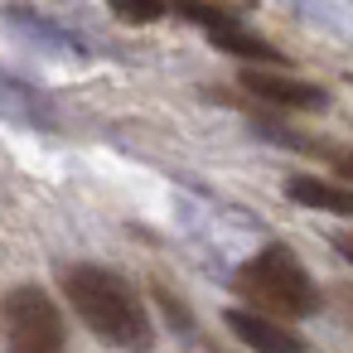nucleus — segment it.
<instances>
[{
  "mask_svg": "<svg viewBox=\"0 0 353 353\" xmlns=\"http://www.w3.org/2000/svg\"><path fill=\"white\" fill-rule=\"evenodd\" d=\"M228 329L252 348V353H305L300 334L266 319V314H252V310H228Z\"/></svg>",
  "mask_w": 353,
  "mask_h": 353,
  "instance_id": "5",
  "label": "nucleus"
},
{
  "mask_svg": "<svg viewBox=\"0 0 353 353\" xmlns=\"http://www.w3.org/2000/svg\"><path fill=\"white\" fill-rule=\"evenodd\" d=\"M290 199L305 208H329V213H348V189L324 184V179H290Z\"/></svg>",
  "mask_w": 353,
  "mask_h": 353,
  "instance_id": "6",
  "label": "nucleus"
},
{
  "mask_svg": "<svg viewBox=\"0 0 353 353\" xmlns=\"http://www.w3.org/2000/svg\"><path fill=\"white\" fill-rule=\"evenodd\" d=\"M242 88L256 92L261 102L271 107H285V112H310V107H324V88L295 78V73H276V68H247L242 73Z\"/></svg>",
  "mask_w": 353,
  "mask_h": 353,
  "instance_id": "4",
  "label": "nucleus"
},
{
  "mask_svg": "<svg viewBox=\"0 0 353 353\" xmlns=\"http://www.w3.org/2000/svg\"><path fill=\"white\" fill-rule=\"evenodd\" d=\"M126 25H155L165 15V0H107Z\"/></svg>",
  "mask_w": 353,
  "mask_h": 353,
  "instance_id": "7",
  "label": "nucleus"
},
{
  "mask_svg": "<svg viewBox=\"0 0 353 353\" xmlns=\"http://www.w3.org/2000/svg\"><path fill=\"white\" fill-rule=\"evenodd\" d=\"M10 353H63V314L39 285H15L0 305Z\"/></svg>",
  "mask_w": 353,
  "mask_h": 353,
  "instance_id": "3",
  "label": "nucleus"
},
{
  "mask_svg": "<svg viewBox=\"0 0 353 353\" xmlns=\"http://www.w3.org/2000/svg\"><path fill=\"white\" fill-rule=\"evenodd\" d=\"M237 290H242V300L252 305V314H266V319H276V324L300 319V314H310V310L319 305L305 261H300L290 247H281V242H276V247H261V252L237 271Z\"/></svg>",
  "mask_w": 353,
  "mask_h": 353,
  "instance_id": "2",
  "label": "nucleus"
},
{
  "mask_svg": "<svg viewBox=\"0 0 353 353\" xmlns=\"http://www.w3.org/2000/svg\"><path fill=\"white\" fill-rule=\"evenodd\" d=\"M63 295L102 343L126 348V353H145L155 343V329H150V314H145L141 295L117 271H107V266H68L63 271Z\"/></svg>",
  "mask_w": 353,
  "mask_h": 353,
  "instance_id": "1",
  "label": "nucleus"
}]
</instances>
